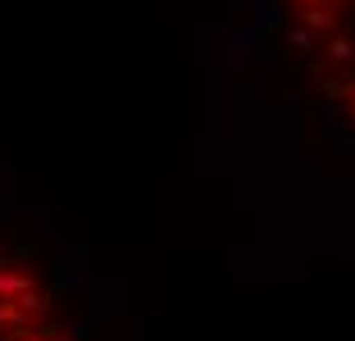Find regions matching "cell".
<instances>
[{"label":"cell","instance_id":"4","mask_svg":"<svg viewBox=\"0 0 355 341\" xmlns=\"http://www.w3.org/2000/svg\"><path fill=\"white\" fill-rule=\"evenodd\" d=\"M314 5H324V10H333V14H337V10L346 5V0H314Z\"/></svg>","mask_w":355,"mask_h":341},{"label":"cell","instance_id":"5","mask_svg":"<svg viewBox=\"0 0 355 341\" xmlns=\"http://www.w3.org/2000/svg\"><path fill=\"white\" fill-rule=\"evenodd\" d=\"M292 5H301V10H305V5H314V0H292Z\"/></svg>","mask_w":355,"mask_h":341},{"label":"cell","instance_id":"1","mask_svg":"<svg viewBox=\"0 0 355 341\" xmlns=\"http://www.w3.org/2000/svg\"><path fill=\"white\" fill-rule=\"evenodd\" d=\"M301 28L310 32V37H319V32L333 37V32L342 28V19H337L333 10H324V5H305V10H301Z\"/></svg>","mask_w":355,"mask_h":341},{"label":"cell","instance_id":"6","mask_svg":"<svg viewBox=\"0 0 355 341\" xmlns=\"http://www.w3.org/2000/svg\"><path fill=\"white\" fill-rule=\"evenodd\" d=\"M351 119H355V91H351Z\"/></svg>","mask_w":355,"mask_h":341},{"label":"cell","instance_id":"2","mask_svg":"<svg viewBox=\"0 0 355 341\" xmlns=\"http://www.w3.org/2000/svg\"><path fill=\"white\" fill-rule=\"evenodd\" d=\"M324 51H328V60H333V64H351L355 60V42L346 37V32H333V37L324 42Z\"/></svg>","mask_w":355,"mask_h":341},{"label":"cell","instance_id":"3","mask_svg":"<svg viewBox=\"0 0 355 341\" xmlns=\"http://www.w3.org/2000/svg\"><path fill=\"white\" fill-rule=\"evenodd\" d=\"M292 46H296V51H314V37L305 28H292Z\"/></svg>","mask_w":355,"mask_h":341}]
</instances>
